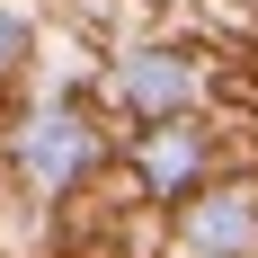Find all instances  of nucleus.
<instances>
[{
    "label": "nucleus",
    "mask_w": 258,
    "mask_h": 258,
    "mask_svg": "<svg viewBox=\"0 0 258 258\" xmlns=\"http://www.w3.org/2000/svg\"><path fill=\"white\" fill-rule=\"evenodd\" d=\"M18 45H27V27L9 18V9H0V62H9V53H18Z\"/></svg>",
    "instance_id": "5"
},
{
    "label": "nucleus",
    "mask_w": 258,
    "mask_h": 258,
    "mask_svg": "<svg viewBox=\"0 0 258 258\" xmlns=\"http://www.w3.org/2000/svg\"><path fill=\"white\" fill-rule=\"evenodd\" d=\"M196 169H205V134H187V125H152L143 134V187L152 196L196 187Z\"/></svg>",
    "instance_id": "3"
},
{
    "label": "nucleus",
    "mask_w": 258,
    "mask_h": 258,
    "mask_svg": "<svg viewBox=\"0 0 258 258\" xmlns=\"http://www.w3.org/2000/svg\"><path fill=\"white\" fill-rule=\"evenodd\" d=\"M116 98L134 107V116H152V125H178V107L196 98V62L187 53H134L125 72H116Z\"/></svg>",
    "instance_id": "1"
},
{
    "label": "nucleus",
    "mask_w": 258,
    "mask_h": 258,
    "mask_svg": "<svg viewBox=\"0 0 258 258\" xmlns=\"http://www.w3.org/2000/svg\"><path fill=\"white\" fill-rule=\"evenodd\" d=\"M80 160H89V134H80L72 116H36V134H27V169H36L45 187H62Z\"/></svg>",
    "instance_id": "4"
},
{
    "label": "nucleus",
    "mask_w": 258,
    "mask_h": 258,
    "mask_svg": "<svg viewBox=\"0 0 258 258\" xmlns=\"http://www.w3.org/2000/svg\"><path fill=\"white\" fill-rule=\"evenodd\" d=\"M187 240L205 258H249L258 249V205L240 196V187H205L196 205H187Z\"/></svg>",
    "instance_id": "2"
}]
</instances>
